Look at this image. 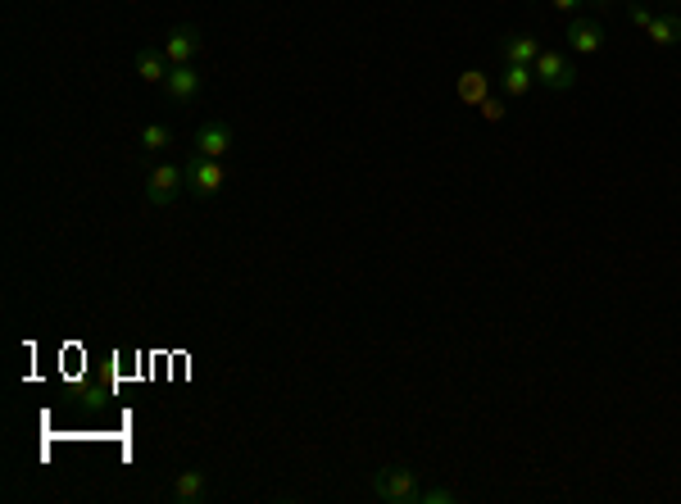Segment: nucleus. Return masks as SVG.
<instances>
[{"mask_svg": "<svg viewBox=\"0 0 681 504\" xmlns=\"http://www.w3.org/2000/svg\"><path fill=\"white\" fill-rule=\"evenodd\" d=\"M159 91H164L173 105H196L200 91H205V78H200L196 64H178V69H168V78Z\"/></svg>", "mask_w": 681, "mask_h": 504, "instance_id": "nucleus-6", "label": "nucleus"}, {"mask_svg": "<svg viewBox=\"0 0 681 504\" xmlns=\"http://www.w3.org/2000/svg\"><path fill=\"white\" fill-rule=\"evenodd\" d=\"M645 37H650L654 46H681V14H654Z\"/></svg>", "mask_w": 681, "mask_h": 504, "instance_id": "nucleus-13", "label": "nucleus"}, {"mask_svg": "<svg viewBox=\"0 0 681 504\" xmlns=\"http://www.w3.org/2000/svg\"><path fill=\"white\" fill-rule=\"evenodd\" d=\"M168 495H173L178 504H205L209 500V473H200V468H182V473H173Z\"/></svg>", "mask_w": 681, "mask_h": 504, "instance_id": "nucleus-9", "label": "nucleus"}, {"mask_svg": "<svg viewBox=\"0 0 681 504\" xmlns=\"http://www.w3.org/2000/svg\"><path fill=\"white\" fill-rule=\"evenodd\" d=\"M137 146L146 150V155H159V150L173 146V128H164V123H146L141 137H137Z\"/></svg>", "mask_w": 681, "mask_h": 504, "instance_id": "nucleus-14", "label": "nucleus"}, {"mask_svg": "<svg viewBox=\"0 0 681 504\" xmlns=\"http://www.w3.org/2000/svg\"><path fill=\"white\" fill-rule=\"evenodd\" d=\"M550 5H554V10H559V14H568V19H577V14H582V5H586V0H550Z\"/></svg>", "mask_w": 681, "mask_h": 504, "instance_id": "nucleus-18", "label": "nucleus"}, {"mask_svg": "<svg viewBox=\"0 0 681 504\" xmlns=\"http://www.w3.org/2000/svg\"><path fill=\"white\" fill-rule=\"evenodd\" d=\"M464 500V491H454V486H423V495H418V504H459Z\"/></svg>", "mask_w": 681, "mask_h": 504, "instance_id": "nucleus-15", "label": "nucleus"}, {"mask_svg": "<svg viewBox=\"0 0 681 504\" xmlns=\"http://www.w3.org/2000/svg\"><path fill=\"white\" fill-rule=\"evenodd\" d=\"M672 5H677V0H672Z\"/></svg>", "mask_w": 681, "mask_h": 504, "instance_id": "nucleus-20", "label": "nucleus"}, {"mask_svg": "<svg viewBox=\"0 0 681 504\" xmlns=\"http://www.w3.org/2000/svg\"><path fill=\"white\" fill-rule=\"evenodd\" d=\"M536 82L550 91H573L577 87V69H573V55L568 50H541L536 55Z\"/></svg>", "mask_w": 681, "mask_h": 504, "instance_id": "nucleus-4", "label": "nucleus"}, {"mask_svg": "<svg viewBox=\"0 0 681 504\" xmlns=\"http://www.w3.org/2000/svg\"><path fill=\"white\" fill-rule=\"evenodd\" d=\"M168 69H173V64L164 60V50H159V46H141V50H137V78H141V82H150V87H164Z\"/></svg>", "mask_w": 681, "mask_h": 504, "instance_id": "nucleus-11", "label": "nucleus"}, {"mask_svg": "<svg viewBox=\"0 0 681 504\" xmlns=\"http://www.w3.org/2000/svg\"><path fill=\"white\" fill-rule=\"evenodd\" d=\"M223 187H227L223 159H209V155H196V150H191V159H187V191L191 196L214 200V196H223Z\"/></svg>", "mask_w": 681, "mask_h": 504, "instance_id": "nucleus-2", "label": "nucleus"}, {"mask_svg": "<svg viewBox=\"0 0 681 504\" xmlns=\"http://www.w3.org/2000/svg\"><path fill=\"white\" fill-rule=\"evenodd\" d=\"M482 91H486V78H482V73H468V78L459 82V96H464V100H482Z\"/></svg>", "mask_w": 681, "mask_h": 504, "instance_id": "nucleus-16", "label": "nucleus"}, {"mask_svg": "<svg viewBox=\"0 0 681 504\" xmlns=\"http://www.w3.org/2000/svg\"><path fill=\"white\" fill-rule=\"evenodd\" d=\"M187 191V164H155L146 178V200L155 209H168Z\"/></svg>", "mask_w": 681, "mask_h": 504, "instance_id": "nucleus-3", "label": "nucleus"}, {"mask_svg": "<svg viewBox=\"0 0 681 504\" xmlns=\"http://www.w3.org/2000/svg\"><path fill=\"white\" fill-rule=\"evenodd\" d=\"M677 5H681V0H677Z\"/></svg>", "mask_w": 681, "mask_h": 504, "instance_id": "nucleus-21", "label": "nucleus"}, {"mask_svg": "<svg viewBox=\"0 0 681 504\" xmlns=\"http://www.w3.org/2000/svg\"><path fill=\"white\" fill-rule=\"evenodd\" d=\"M541 37L536 32H514V37L500 41V64H536V55H541Z\"/></svg>", "mask_w": 681, "mask_h": 504, "instance_id": "nucleus-10", "label": "nucleus"}, {"mask_svg": "<svg viewBox=\"0 0 681 504\" xmlns=\"http://www.w3.org/2000/svg\"><path fill=\"white\" fill-rule=\"evenodd\" d=\"M164 60L178 69V64H196L200 60V50H205V32L196 28V23H182V28H173L164 37Z\"/></svg>", "mask_w": 681, "mask_h": 504, "instance_id": "nucleus-5", "label": "nucleus"}, {"mask_svg": "<svg viewBox=\"0 0 681 504\" xmlns=\"http://www.w3.org/2000/svg\"><path fill=\"white\" fill-rule=\"evenodd\" d=\"M482 109H486V119H504V109H500V100H482Z\"/></svg>", "mask_w": 681, "mask_h": 504, "instance_id": "nucleus-19", "label": "nucleus"}, {"mask_svg": "<svg viewBox=\"0 0 681 504\" xmlns=\"http://www.w3.org/2000/svg\"><path fill=\"white\" fill-rule=\"evenodd\" d=\"M368 486H373V495L382 504H418V495H423V482H418V473L409 464L377 468V473L368 477Z\"/></svg>", "mask_w": 681, "mask_h": 504, "instance_id": "nucleus-1", "label": "nucleus"}, {"mask_svg": "<svg viewBox=\"0 0 681 504\" xmlns=\"http://www.w3.org/2000/svg\"><path fill=\"white\" fill-rule=\"evenodd\" d=\"M563 37H568V50H573V55H600L604 50V28L595 19H582V14L568 19V32H563Z\"/></svg>", "mask_w": 681, "mask_h": 504, "instance_id": "nucleus-8", "label": "nucleus"}, {"mask_svg": "<svg viewBox=\"0 0 681 504\" xmlns=\"http://www.w3.org/2000/svg\"><path fill=\"white\" fill-rule=\"evenodd\" d=\"M627 19H632L636 28H650V23H654V10H645L641 0H627Z\"/></svg>", "mask_w": 681, "mask_h": 504, "instance_id": "nucleus-17", "label": "nucleus"}, {"mask_svg": "<svg viewBox=\"0 0 681 504\" xmlns=\"http://www.w3.org/2000/svg\"><path fill=\"white\" fill-rule=\"evenodd\" d=\"M237 146V132H232V123L227 119H209V123H200L196 128V155H209V159H223L227 150Z\"/></svg>", "mask_w": 681, "mask_h": 504, "instance_id": "nucleus-7", "label": "nucleus"}, {"mask_svg": "<svg viewBox=\"0 0 681 504\" xmlns=\"http://www.w3.org/2000/svg\"><path fill=\"white\" fill-rule=\"evenodd\" d=\"M532 87H536V69H532V64H504V73H500V91H504V96L523 100Z\"/></svg>", "mask_w": 681, "mask_h": 504, "instance_id": "nucleus-12", "label": "nucleus"}]
</instances>
